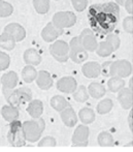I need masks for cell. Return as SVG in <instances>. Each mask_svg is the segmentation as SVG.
I'll return each mask as SVG.
<instances>
[{
    "label": "cell",
    "instance_id": "obj_26",
    "mask_svg": "<svg viewBox=\"0 0 133 152\" xmlns=\"http://www.w3.org/2000/svg\"><path fill=\"white\" fill-rule=\"evenodd\" d=\"M36 77H37V72H36V69L32 65L28 64L27 66L24 67V69L22 70V78L25 82H32V81L35 80Z\"/></svg>",
    "mask_w": 133,
    "mask_h": 152
},
{
    "label": "cell",
    "instance_id": "obj_25",
    "mask_svg": "<svg viewBox=\"0 0 133 152\" xmlns=\"http://www.w3.org/2000/svg\"><path fill=\"white\" fill-rule=\"evenodd\" d=\"M51 106L55 109L56 111H62L69 106L68 102L61 95H56L51 99Z\"/></svg>",
    "mask_w": 133,
    "mask_h": 152
},
{
    "label": "cell",
    "instance_id": "obj_19",
    "mask_svg": "<svg viewBox=\"0 0 133 152\" xmlns=\"http://www.w3.org/2000/svg\"><path fill=\"white\" fill-rule=\"evenodd\" d=\"M18 75L15 72H9L7 74L3 75L1 78V83L4 88L6 89H14L18 84Z\"/></svg>",
    "mask_w": 133,
    "mask_h": 152
},
{
    "label": "cell",
    "instance_id": "obj_8",
    "mask_svg": "<svg viewBox=\"0 0 133 152\" xmlns=\"http://www.w3.org/2000/svg\"><path fill=\"white\" fill-rule=\"evenodd\" d=\"M51 54L56 60L64 62L69 58V46L63 40H57L51 46Z\"/></svg>",
    "mask_w": 133,
    "mask_h": 152
},
{
    "label": "cell",
    "instance_id": "obj_16",
    "mask_svg": "<svg viewBox=\"0 0 133 152\" xmlns=\"http://www.w3.org/2000/svg\"><path fill=\"white\" fill-rule=\"evenodd\" d=\"M36 83L37 86L42 90H48L52 87L53 85V79L51 75L46 70H40L36 77Z\"/></svg>",
    "mask_w": 133,
    "mask_h": 152
},
{
    "label": "cell",
    "instance_id": "obj_1",
    "mask_svg": "<svg viewBox=\"0 0 133 152\" xmlns=\"http://www.w3.org/2000/svg\"><path fill=\"white\" fill-rule=\"evenodd\" d=\"M91 28L100 34H108L115 30L120 19V8L113 2L94 4L88 12Z\"/></svg>",
    "mask_w": 133,
    "mask_h": 152
},
{
    "label": "cell",
    "instance_id": "obj_20",
    "mask_svg": "<svg viewBox=\"0 0 133 152\" xmlns=\"http://www.w3.org/2000/svg\"><path fill=\"white\" fill-rule=\"evenodd\" d=\"M24 61L29 65H38L41 62V56L34 49H28L24 53Z\"/></svg>",
    "mask_w": 133,
    "mask_h": 152
},
{
    "label": "cell",
    "instance_id": "obj_12",
    "mask_svg": "<svg viewBox=\"0 0 133 152\" xmlns=\"http://www.w3.org/2000/svg\"><path fill=\"white\" fill-rule=\"evenodd\" d=\"M4 31L7 32L8 34H10L16 42H21L26 36V30L24 29V27L21 26L18 23H10V24H8L4 28Z\"/></svg>",
    "mask_w": 133,
    "mask_h": 152
},
{
    "label": "cell",
    "instance_id": "obj_40",
    "mask_svg": "<svg viewBox=\"0 0 133 152\" xmlns=\"http://www.w3.org/2000/svg\"><path fill=\"white\" fill-rule=\"evenodd\" d=\"M124 4H125L126 10H127L130 15H132V12H133V0H126Z\"/></svg>",
    "mask_w": 133,
    "mask_h": 152
},
{
    "label": "cell",
    "instance_id": "obj_13",
    "mask_svg": "<svg viewBox=\"0 0 133 152\" xmlns=\"http://www.w3.org/2000/svg\"><path fill=\"white\" fill-rule=\"evenodd\" d=\"M76 81L72 77H64L57 82V89L64 93H72L76 89Z\"/></svg>",
    "mask_w": 133,
    "mask_h": 152
},
{
    "label": "cell",
    "instance_id": "obj_15",
    "mask_svg": "<svg viewBox=\"0 0 133 152\" xmlns=\"http://www.w3.org/2000/svg\"><path fill=\"white\" fill-rule=\"evenodd\" d=\"M83 74L85 75V77L90 79L97 78L100 74H101V66L97 63V62H88V63L83 65Z\"/></svg>",
    "mask_w": 133,
    "mask_h": 152
},
{
    "label": "cell",
    "instance_id": "obj_3",
    "mask_svg": "<svg viewBox=\"0 0 133 152\" xmlns=\"http://www.w3.org/2000/svg\"><path fill=\"white\" fill-rule=\"evenodd\" d=\"M46 124L44 120L41 118H38V120L33 121H26L23 124V130H24L25 138L27 141L34 143L40 138L42 132L44 130Z\"/></svg>",
    "mask_w": 133,
    "mask_h": 152
},
{
    "label": "cell",
    "instance_id": "obj_6",
    "mask_svg": "<svg viewBox=\"0 0 133 152\" xmlns=\"http://www.w3.org/2000/svg\"><path fill=\"white\" fill-rule=\"evenodd\" d=\"M132 72V65L127 60H118L111 62L109 66V75L113 77L126 78Z\"/></svg>",
    "mask_w": 133,
    "mask_h": 152
},
{
    "label": "cell",
    "instance_id": "obj_18",
    "mask_svg": "<svg viewBox=\"0 0 133 152\" xmlns=\"http://www.w3.org/2000/svg\"><path fill=\"white\" fill-rule=\"evenodd\" d=\"M27 112L32 118H40L42 112H44V104L38 99L32 100V102H30L29 106L27 107Z\"/></svg>",
    "mask_w": 133,
    "mask_h": 152
},
{
    "label": "cell",
    "instance_id": "obj_35",
    "mask_svg": "<svg viewBox=\"0 0 133 152\" xmlns=\"http://www.w3.org/2000/svg\"><path fill=\"white\" fill-rule=\"evenodd\" d=\"M9 56L3 52H0V70H5L9 66Z\"/></svg>",
    "mask_w": 133,
    "mask_h": 152
},
{
    "label": "cell",
    "instance_id": "obj_17",
    "mask_svg": "<svg viewBox=\"0 0 133 152\" xmlns=\"http://www.w3.org/2000/svg\"><path fill=\"white\" fill-rule=\"evenodd\" d=\"M61 119L64 122V124L68 127H72L78 122V117H76L73 109L69 108V107L61 111Z\"/></svg>",
    "mask_w": 133,
    "mask_h": 152
},
{
    "label": "cell",
    "instance_id": "obj_43",
    "mask_svg": "<svg viewBox=\"0 0 133 152\" xmlns=\"http://www.w3.org/2000/svg\"><path fill=\"white\" fill-rule=\"evenodd\" d=\"M129 86H130V89H132V79L130 80V82H129Z\"/></svg>",
    "mask_w": 133,
    "mask_h": 152
},
{
    "label": "cell",
    "instance_id": "obj_27",
    "mask_svg": "<svg viewBox=\"0 0 133 152\" xmlns=\"http://www.w3.org/2000/svg\"><path fill=\"white\" fill-rule=\"evenodd\" d=\"M78 115H80L81 121L85 124H90L95 120V114H94L93 110H91L89 108L81 109L80 113H78Z\"/></svg>",
    "mask_w": 133,
    "mask_h": 152
},
{
    "label": "cell",
    "instance_id": "obj_38",
    "mask_svg": "<svg viewBox=\"0 0 133 152\" xmlns=\"http://www.w3.org/2000/svg\"><path fill=\"white\" fill-rule=\"evenodd\" d=\"M123 28L124 30L128 33H132L133 31V18L131 17H127V18L124 19L123 21Z\"/></svg>",
    "mask_w": 133,
    "mask_h": 152
},
{
    "label": "cell",
    "instance_id": "obj_4",
    "mask_svg": "<svg viewBox=\"0 0 133 152\" xmlns=\"http://www.w3.org/2000/svg\"><path fill=\"white\" fill-rule=\"evenodd\" d=\"M7 139L12 146L14 147H23L26 144L23 124L19 120H14L10 122L9 130L7 134Z\"/></svg>",
    "mask_w": 133,
    "mask_h": 152
},
{
    "label": "cell",
    "instance_id": "obj_10",
    "mask_svg": "<svg viewBox=\"0 0 133 152\" xmlns=\"http://www.w3.org/2000/svg\"><path fill=\"white\" fill-rule=\"evenodd\" d=\"M89 128L86 125H80L72 137V144L76 147H86L88 145Z\"/></svg>",
    "mask_w": 133,
    "mask_h": 152
},
{
    "label": "cell",
    "instance_id": "obj_21",
    "mask_svg": "<svg viewBox=\"0 0 133 152\" xmlns=\"http://www.w3.org/2000/svg\"><path fill=\"white\" fill-rule=\"evenodd\" d=\"M1 114L3 116V118L5 119L6 121L12 122L14 120H17L19 117V110L17 107L14 106H4L1 110Z\"/></svg>",
    "mask_w": 133,
    "mask_h": 152
},
{
    "label": "cell",
    "instance_id": "obj_28",
    "mask_svg": "<svg viewBox=\"0 0 133 152\" xmlns=\"http://www.w3.org/2000/svg\"><path fill=\"white\" fill-rule=\"evenodd\" d=\"M113 52V48H111V46L107 42H101L99 45H97V48H96V53L100 57L109 56Z\"/></svg>",
    "mask_w": 133,
    "mask_h": 152
},
{
    "label": "cell",
    "instance_id": "obj_23",
    "mask_svg": "<svg viewBox=\"0 0 133 152\" xmlns=\"http://www.w3.org/2000/svg\"><path fill=\"white\" fill-rule=\"evenodd\" d=\"M89 94L93 98H100L105 94V88L99 83H91L89 86Z\"/></svg>",
    "mask_w": 133,
    "mask_h": 152
},
{
    "label": "cell",
    "instance_id": "obj_33",
    "mask_svg": "<svg viewBox=\"0 0 133 152\" xmlns=\"http://www.w3.org/2000/svg\"><path fill=\"white\" fill-rule=\"evenodd\" d=\"M14 12L12 4L7 3V2L0 0V17L1 18H5V17H9Z\"/></svg>",
    "mask_w": 133,
    "mask_h": 152
},
{
    "label": "cell",
    "instance_id": "obj_37",
    "mask_svg": "<svg viewBox=\"0 0 133 152\" xmlns=\"http://www.w3.org/2000/svg\"><path fill=\"white\" fill-rule=\"evenodd\" d=\"M71 3L76 10L78 12H83L88 5V0H71Z\"/></svg>",
    "mask_w": 133,
    "mask_h": 152
},
{
    "label": "cell",
    "instance_id": "obj_11",
    "mask_svg": "<svg viewBox=\"0 0 133 152\" xmlns=\"http://www.w3.org/2000/svg\"><path fill=\"white\" fill-rule=\"evenodd\" d=\"M62 33H63V29L56 27L53 23H49L44 28V30H42L41 36L44 42H54L55 39H57Z\"/></svg>",
    "mask_w": 133,
    "mask_h": 152
},
{
    "label": "cell",
    "instance_id": "obj_9",
    "mask_svg": "<svg viewBox=\"0 0 133 152\" xmlns=\"http://www.w3.org/2000/svg\"><path fill=\"white\" fill-rule=\"evenodd\" d=\"M78 40H80L81 45L83 46V48L86 51H90V52H93L97 48V40L94 35L93 31L91 29H85L81 33V35L78 36Z\"/></svg>",
    "mask_w": 133,
    "mask_h": 152
},
{
    "label": "cell",
    "instance_id": "obj_42",
    "mask_svg": "<svg viewBox=\"0 0 133 152\" xmlns=\"http://www.w3.org/2000/svg\"><path fill=\"white\" fill-rule=\"evenodd\" d=\"M126 0H116V2H117L118 4H120V5H123L124 3H125Z\"/></svg>",
    "mask_w": 133,
    "mask_h": 152
},
{
    "label": "cell",
    "instance_id": "obj_29",
    "mask_svg": "<svg viewBox=\"0 0 133 152\" xmlns=\"http://www.w3.org/2000/svg\"><path fill=\"white\" fill-rule=\"evenodd\" d=\"M98 144L101 147H110L113 145V139L109 132H102L98 136Z\"/></svg>",
    "mask_w": 133,
    "mask_h": 152
},
{
    "label": "cell",
    "instance_id": "obj_14",
    "mask_svg": "<svg viewBox=\"0 0 133 152\" xmlns=\"http://www.w3.org/2000/svg\"><path fill=\"white\" fill-rule=\"evenodd\" d=\"M119 92V96H118V99H119L120 104H121L122 108L123 109H131L132 104H133V95H132V89L130 88H122Z\"/></svg>",
    "mask_w": 133,
    "mask_h": 152
},
{
    "label": "cell",
    "instance_id": "obj_24",
    "mask_svg": "<svg viewBox=\"0 0 133 152\" xmlns=\"http://www.w3.org/2000/svg\"><path fill=\"white\" fill-rule=\"evenodd\" d=\"M124 86H125V82L123 81V78H119V77H113L107 82V87L113 93L120 91Z\"/></svg>",
    "mask_w": 133,
    "mask_h": 152
},
{
    "label": "cell",
    "instance_id": "obj_2",
    "mask_svg": "<svg viewBox=\"0 0 133 152\" xmlns=\"http://www.w3.org/2000/svg\"><path fill=\"white\" fill-rule=\"evenodd\" d=\"M4 94L8 104L14 107H20L32 99V93L29 88H20L17 90L4 88Z\"/></svg>",
    "mask_w": 133,
    "mask_h": 152
},
{
    "label": "cell",
    "instance_id": "obj_22",
    "mask_svg": "<svg viewBox=\"0 0 133 152\" xmlns=\"http://www.w3.org/2000/svg\"><path fill=\"white\" fill-rule=\"evenodd\" d=\"M15 45H16V40L14 39L10 34H8L7 32L4 31L3 33L0 35V47L4 50L12 51L15 48Z\"/></svg>",
    "mask_w": 133,
    "mask_h": 152
},
{
    "label": "cell",
    "instance_id": "obj_31",
    "mask_svg": "<svg viewBox=\"0 0 133 152\" xmlns=\"http://www.w3.org/2000/svg\"><path fill=\"white\" fill-rule=\"evenodd\" d=\"M111 109H113V102H111V99H109V98H106V99L101 100V102L98 104L97 112H98V114L103 115V114L108 113Z\"/></svg>",
    "mask_w": 133,
    "mask_h": 152
},
{
    "label": "cell",
    "instance_id": "obj_5",
    "mask_svg": "<svg viewBox=\"0 0 133 152\" xmlns=\"http://www.w3.org/2000/svg\"><path fill=\"white\" fill-rule=\"evenodd\" d=\"M69 57L76 63H81L88 58V53L81 45L78 37H73L69 44Z\"/></svg>",
    "mask_w": 133,
    "mask_h": 152
},
{
    "label": "cell",
    "instance_id": "obj_30",
    "mask_svg": "<svg viewBox=\"0 0 133 152\" xmlns=\"http://www.w3.org/2000/svg\"><path fill=\"white\" fill-rule=\"evenodd\" d=\"M33 5L35 10L40 15H44L50 10V1L49 0H33Z\"/></svg>",
    "mask_w": 133,
    "mask_h": 152
},
{
    "label": "cell",
    "instance_id": "obj_34",
    "mask_svg": "<svg viewBox=\"0 0 133 152\" xmlns=\"http://www.w3.org/2000/svg\"><path fill=\"white\" fill-rule=\"evenodd\" d=\"M106 42L110 45L113 51H116V50H118V49H119V47H120V38H119V36H118V35L108 33V35L106 36Z\"/></svg>",
    "mask_w": 133,
    "mask_h": 152
},
{
    "label": "cell",
    "instance_id": "obj_32",
    "mask_svg": "<svg viewBox=\"0 0 133 152\" xmlns=\"http://www.w3.org/2000/svg\"><path fill=\"white\" fill-rule=\"evenodd\" d=\"M73 98L78 102H84L88 99V92L85 86H80L78 89H76L73 92Z\"/></svg>",
    "mask_w": 133,
    "mask_h": 152
},
{
    "label": "cell",
    "instance_id": "obj_41",
    "mask_svg": "<svg viewBox=\"0 0 133 152\" xmlns=\"http://www.w3.org/2000/svg\"><path fill=\"white\" fill-rule=\"evenodd\" d=\"M129 126L132 130V110H131V113H130V116H129Z\"/></svg>",
    "mask_w": 133,
    "mask_h": 152
},
{
    "label": "cell",
    "instance_id": "obj_39",
    "mask_svg": "<svg viewBox=\"0 0 133 152\" xmlns=\"http://www.w3.org/2000/svg\"><path fill=\"white\" fill-rule=\"evenodd\" d=\"M110 63L111 62H105L101 66V72H103L104 76H109V66H110Z\"/></svg>",
    "mask_w": 133,
    "mask_h": 152
},
{
    "label": "cell",
    "instance_id": "obj_7",
    "mask_svg": "<svg viewBox=\"0 0 133 152\" xmlns=\"http://www.w3.org/2000/svg\"><path fill=\"white\" fill-rule=\"evenodd\" d=\"M76 22V17L71 12H59L53 17V24L58 28H69Z\"/></svg>",
    "mask_w": 133,
    "mask_h": 152
},
{
    "label": "cell",
    "instance_id": "obj_36",
    "mask_svg": "<svg viewBox=\"0 0 133 152\" xmlns=\"http://www.w3.org/2000/svg\"><path fill=\"white\" fill-rule=\"evenodd\" d=\"M56 140L52 137H46L44 138L39 143H38V147H55L56 146Z\"/></svg>",
    "mask_w": 133,
    "mask_h": 152
}]
</instances>
